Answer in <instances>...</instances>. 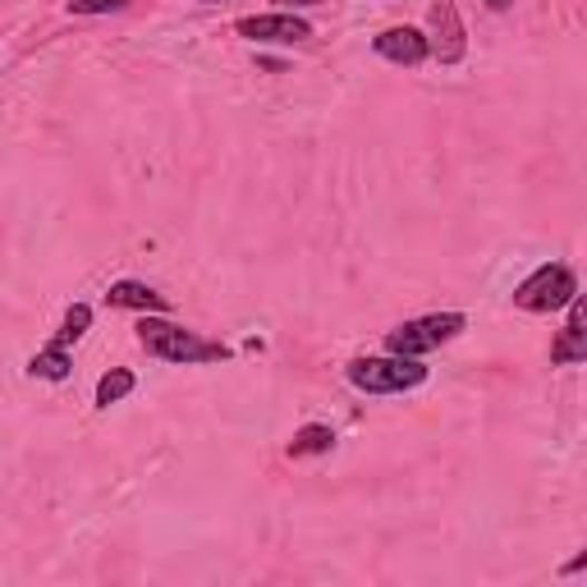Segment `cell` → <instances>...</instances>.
Instances as JSON below:
<instances>
[{
	"instance_id": "cell-6",
	"label": "cell",
	"mask_w": 587,
	"mask_h": 587,
	"mask_svg": "<svg viewBox=\"0 0 587 587\" xmlns=\"http://www.w3.org/2000/svg\"><path fill=\"white\" fill-rule=\"evenodd\" d=\"M372 47L390 65H422L427 56H432V47H427V37L418 28H385Z\"/></svg>"
},
{
	"instance_id": "cell-5",
	"label": "cell",
	"mask_w": 587,
	"mask_h": 587,
	"mask_svg": "<svg viewBox=\"0 0 587 587\" xmlns=\"http://www.w3.org/2000/svg\"><path fill=\"white\" fill-rule=\"evenodd\" d=\"M239 37L248 42H266V47H299L312 42V23L299 14H257V19H239Z\"/></svg>"
},
{
	"instance_id": "cell-2",
	"label": "cell",
	"mask_w": 587,
	"mask_h": 587,
	"mask_svg": "<svg viewBox=\"0 0 587 587\" xmlns=\"http://www.w3.org/2000/svg\"><path fill=\"white\" fill-rule=\"evenodd\" d=\"M344 376L349 385L368 390V395H404V390L427 381V368L404 354H385V359H354Z\"/></svg>"
},
{
	"instance_id": "cell-8",
	"label": "cell",
	"mask_w": 587,
	"mask_h": 587,
	"mask_svg": "<svg viewBox=\"0 0 587 587\" xmlns=\"http://www.w3.org/2000/svg\"><path fill=\"white\" fill-rule=\"evenodd\" d=\"M565 307H569V326H565L560 340L551 344V359H556V363H583V359H587V331H583V317H587V312H583V299L574 294Z\"/></svg>"
},
{
	"instance_id": "cell-13",
	"label": "cell",
	"mask_w": 587,
	"mask_h": 587,
	"mask_svg": "<svg viewBox=\"0 0 587 587\" xmlns=\"http://www.w3.org/2000/svg\"><path fill=\"white\" fill-rule=\"evenodd\" d=\"M88 326H92V307L88 303H74L69 312H65V326H60V335H56V344H74V340H84L88 335Z\"/></svg>"
},
{
	"instance_id": "cell-12",
	"label": "cell",
	"mask_w": 587,
	"mask_h": 587,
	"mask_svg": "<svg viewBox=\"0 0 587 587\" xmlns=\"http://www.w3.org/2000/svg\"><path fill=\"white\" fill-rule=\"evenodd\" d=\"M134 390V372H125V368H110L101 381H97V404L101 409H110V404H120L125 395Z\"/></svg>"
},
{
	"instance_id": "cell-1",
	"label": "cell",
	"mask_w": 587,
	"mask_h": 587,
	"mask_svg": "<svg viewBox=\"0 0 587 587\" xmlns=\"http://www.w3.org/2000/svg\"><path fill=\"white\" fill-rule=\"evenodd\" d=\"M138 340H143L147 354L162 359V363H184L188 368V363H221V359H229V349L221 340L184 331V326H175L166 317H143L138 322Z\"/></svg>"
},
{
	"instance_id": "cell-10",
	"label": "cell",
	"mask_w": 587,
	"mask_h": 587,
	"mask_svg": "<svg viewBox=\"0 0 587 587\" xmlns=\"http://www.w3.org/2000/svg\"><path fill=\"white\" fill-rule=\"evenodd\" d=\"M331 446H335V432H331V427L307 422V427H299V432H294L290 454H294V459H303V454H326Z\"/></svg>"
},
{
	"instance_id": "cell-7",
	"label": "cell",
	"mask_w": 587,
	"mask_h": 587,
	"mask_svg": "<svg viewBox=\"0 0 587 587\" xmlns=\"http://www.w3.org/2000/svg\"><path fill=\"white\" fill-rule=\"evenodd\" d=\"M432 28H437V42H427V47H437L441 65H454L463 60V28H459V14L450 0H441V6H432Z\"/></svg>"
},
{
	"instance_id": "cell-3",
	"label": "cell",
	"mask_w": 587,
	"mask_h": 587,
	"mask_svg": "<svg viewBox=\"0 0 587 587\" xmlns=\"http://www.w3.org/2000/svg\"><path fill=\"white\" fill-rule=\"evenodd\" d=\"M463 312H432V317H418V322H404L385 335V354H404V359H422L441 349L446 340H454L463 331Z\"/></svg>"
},
{
	"instance_id": "cell-15",
	"label": "cell",
	"mask_w": 587,
	"mask_h": 587,
	"mask_svg": "<svg viewBox=\"0 0 587 587\" xmlns=\"http://www.w3.org/2000/svg\"><path fill=\"white\" fill-rule=\"evenodd\" d=\"M276 6L294 14V10H307V6H322V0H276Z\"/></svg>"
},
{
	"instance_id": "cell-11",
	"label": "cell",
	"mask_w": 587,
	"mask_h": 587,
	"mask_svg": "<svg viewBox=\"0 0 587 587\" xmlns=\"http://www.w3.org/2000/svg\"><path fill=\"white\" fill-rule=\"evenodd\" d=\"M28 372L32 376H42V381H65L69 376V349L65 344H51V349H42L32 363H28Z\"/></svg>"
},
{
	"instance_id": "cell-14",
	"label": "cell",
	"mask_w": 587,
	"mask_h": 587,
	"mask_svg": "<svg viewBox=\"0 0 587 587\" xmlns=\"http://www.w3.org/2000/svg\"><path fill=\"white\" fill-rule=\"evenodd\" d=\"M69 10L74 14H120V10H129V0H74Z\"/></svg>"
},
{
	"instance_id": "cell-4",
	"label": "cell",
	"mask_w": 587,
	"mask_h": 587,
	"mask_svg": "<svg viewBox=\"0 0 587 587\" xmlns=\"http://www.w3.org/2000/svg\"><path fill=\"white\" fill-rule=\"evenodd\" d=\"M574 294H578V276H574V271L560 266V262H546V266H537L532 276L515 290V303H519L524 312H556V307H565Z\"/></svg>"
},
{
	"instance_id": "cell-16",
	"label": "cell",
	"mask_w": 587,
	"mask_h": 587,
	"mask_svg": "<svg viewBox=\"0 0 587 587\" xmlns=\"http://www.w3.org/2000/svg\"><path fill=\"white\" fill-rule=\"evenodd\" d=\"M487 6H491V10H505V6H510V0H487Z\"/></svg>"
},
{
	"instance_id": "cell-9",
	"label": "cell",
	"mask_w": 587,
	"mask_h": 587,
	"mask_svg": "<svg viewBox=\"0 0 587 587\" xmlns=\"http://www.w3.org/2000/svg\"><path fill=\"white\" fill-rule=\"evenodd\" d=\"M106 303L110 307H138V312H170V299L166 294H156V290H147V285H138V281H120V285H110L106 290Z\"/></svg>"
},
{
	"instance_id": "cell-17",
	"label": "cell",
	"mask_w": 587,
	"mask_h": 587,
	"mask_svg": "<svg viewBox=\"0 0 587 587\" xmlns=\"http://www.w3.org/2000/svg\"><path fill=\"white\" fill-rule=\"evenodd\" d=\"M203 6H225V0H203Z\"/></svg>"
}]
</instances>
